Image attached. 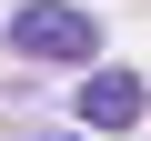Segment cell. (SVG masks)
Instances as JSON below:
<instances>
[{
  "label": "cell",
  "mask_w": 151,
  "mask_h": 141,
  "mask_svg": "<svg viewBox=\"0 0 151 141\" xmlns=\"http://www.w3.org/2000/svg\"><path fill=\"white\" fill-rule=\"evenodd\" d=\"M10 50H20V60H81V70H91L101 20L70 10V0H30V10H10Z\"/></svg>",
  "instance_id": "cell-1"
},
{
  "label": "cell",
  "mask_w": 151,
  "mask_h": 141,
  "mask_svg": "<svg viewBox=\"0 0 151 141\" xmlns=\"http://www.w3.org/2000/svg\"><path fill=\"white\" fill-rule=\"evenodd\" d=\"M141 111H151L141 70H91V81H81V111H70V121H91V131H131Z\"/></svg>",
  "instance_id": "cell-2"
}]
</instances>
